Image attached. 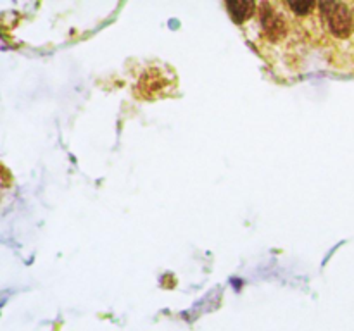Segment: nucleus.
Masks as SVG:
<instances>
[{
  "label": "nucleus",
  "instance_id": "obj_2",
  "mask_svg": "<svg viewBox=\"0 0 354 331\" xmlns=\"http://www.w3.org/2000/svg\"><path fill=\"white\" fill-rule=\"evenodd\" d=\"M227 9L230 16L234 17L237 23H244V21H251L256 12V6L251 2H228Z\"/></svg>",
  "mask_w": 354,
  "mask_h": 331
},
{
  "label": "nucleus",
  "instance_id": "obj_1",
  "mask_svg": "<svg viewBox=\"0 0 354 331\" xmlns=\"http://www.w3.org/2000/svg\"><path fill=\"white\" fill-rule=\"evenodd\" d=\"M289 2H263L256 6L251 23L254 26V43L273 68L292 72L297 69V59L304 54L306 37L304 26H299Z\"/></svg>",
  "mask_w": 354,
  "mask_h": 331
}]
</instances>
